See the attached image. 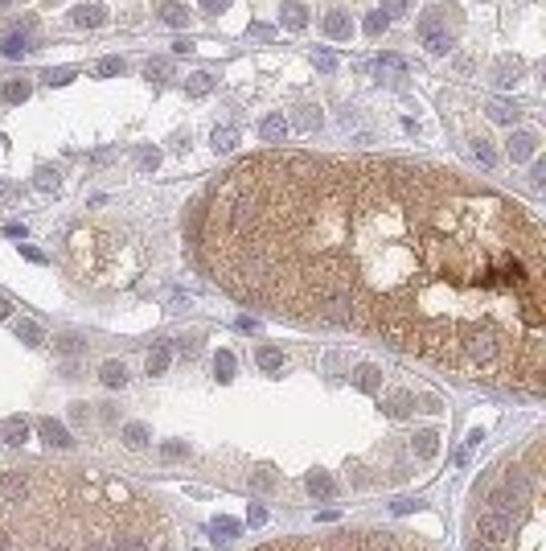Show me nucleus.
<instances>
[{"label": "nucleus", "instance_id": "41", "mask_svg": "<svg viewBox=\"0 0 546 551\" xmlns=\"http://www.w3.org/2000/svg\"><path fill=\"white\" fill-rule=\"evenodd\" d=\"M140 165H144V169H156V165H160V152H156V148H144V152H140Z\"/></svg>", "mask_w": 546, "mask_h": 551}, {"label": "nucleus", "instance_id": "9", "mask_svg": "<svg viewBox=\"0 0 546 551\" xmlns=\"http://www.w3.org/2000/svg\"><path fill=\"white\" fill-rule=\"evenodd\" d=\"M374 70H378V78H386V82H399V78H407V62H403L399 54H382V58L374 62Z\"/></svg>", "mask_w": 546, "mask_h": 551}, {"label": "nucleus", "instance_id": "46", "mask_svg": "<svg viewBox=\"0 0 546 551\" xmlns=\"http://www.w3.org/2000/svg\"><path fill=\"white\" fill-rule=\"evenodd\" d=\"M4 317H8V301L0 296V321H4Z\"/></svg>", "mask_w": 546, "mask_h": 551}, {"label": "nucleus", "instance_id": "12", "mask_svg": "<svg viewBox=\"0 0 546 551\" xmlns=\"http://www.w3.org/2000/svg\"><path fill=\"white\" fill-rule=\"evenodd\" d=\"M280 21H284L292 33H300V29L308 25V8H304V4H296V0H284V8H280Z\"/></svg>", "mask_w": 546, "mask_h": 551}, {"label": "nucleus", "instance_id": "5", "mask_svg": "<svg viewBox=\"0 0 546 551\" xmlns=\"http://www.w3.org/2000/svg\"><path fill=\"white\" fill-rule=\"evenodd\" d=\"M506 152H510L514 165H522V161H530V156L538 152V136H534V132H514V136L506 140Z\"/></svg>", "mask_w": 546, "mask_h": 551}, {"label": "nucleus", "instance_id": "1", "mask_svg": "<svg viewBox=\"0 0 546 551\" xmlns=\"http://www.w3.org/2000/svg\"><path fill=\"white\" fill-rule=\"evenodd\" d=\"M189 235L238 305L543 395V226L489 185L407 161L267 152L222 173Z\"/></svg>", "mask_w": 546, "mask_h": 551}, {"label": "nucleus", "instance_id": "18", "mask_svg": "<svg viewBox=\"0 0 546 551\" xmlns=\"http://www.w3.org/2000/svg\"><path fill=\"white\" fill-rule=\"evenodd\" d=\"M185 91H189L193 99H201V95H210V91H214V78H210L206 70H197V74H189V78H185Z\"/></svg>", "mask_w": 546, "mask_h": 551}, {"label": "nucleus", "instance_id": "17", "mask_svg": "<svg viewBox=\"0 0 546 551\" xmlns=\"http://www.w3.org/2000/svg\"><path fill=\"white\" fill-rule=\"evenodd\" d=\"M210 144H214L218 152H230V148L238 144V128H230V124H222V128H214V136H210Z\"/></svg>", "mask_w": 546, "mask_h": 551}, {"label": "nucleus", "instance_id": "45", "mask_svg": "<svg viewBox=\"0 0 546 551\" xmlns=\"http://www.w3.org/2000/svg\"><path fill=\"white\" fill-rule=\"evenodd\" d=\"M543 177H546V165H543V161H534V169H530V181H534V185H543Z\"/></svg>", "mask_w": 546, "mask_h": 551}, {"label": "nucleus", "instance_id": "28", "mask_svg": "<svg viewBox=\"0 0 546 551\" xmlns=\"http://www.w3.org/2000/svg\"><path fill=\"white\" fill-rule=\"evenodd\" d=\"M238 535V523L234 519H218L214 523V543H226V539H234Z\"/></svg>", "mask_w": 546, "mask_h": 551}, {"label": "nucleus", "instance_id": "39", "mask_svg": "<svg viewBox=\"0 0 546 551\" xmlns=\"http://www.w3.org/2000/svg\"><path fill=\"white\" fill-rule=\"evenodd\" d=\"M386 25H390V21H386L382 12H370V16H366V33H374V37H378V33H382Z\"/></svg>", "mask_w": 546, "mask_h": 551}, {"label": "nucleus", "instance_id": "30", "mask_svg": "<svg viewBox=\"0 0 546 551\" xmlns=\"http://www.w3.org/2000/svg\"><path fill=\"white\" fill-rule=\"evenodd\" d=\"M308 490H312L317 498H333V494H337V486H333L329 478H321V473H312V478H308Z\"/></svg>", "mask_w": 546, "mask_h": 551}, {"label": "nucleus", "instance_id": "43", "mask_svg": "<svg viewBox=\"0 0 546 551\" xmlns=\"http://www.w3.org/2000/svg\"><path fill=\"white\" fill-rule=\"evenodd\" d=\"M201 8H206V12H226L230 0H201Z\"/></svg>", "mask_w": 546, "mask_h": 551}, {"label": "nucleus", "instance_id": "2", "mask_svg": "<svg viewBox=\"0 0 546 551\" xmlns=\"http://www.w3.org/2000/svg\"><path fill=\"white\" fill-rule=\"evenodd\" d=\"M0 551H177V523L119 473L0 465Z\"/></svg>", "mask_w": 546, "mask_h": 551}, {"label": "nucleus", "instance_id": "27", "mask_svg": "<svg viewBox=\"0 0 546 551\" xmlns=\"http://www.w3.org/2000/svg\"><path fill=\"white\" fill-rule=\"evenodd\" d=\"M259 366H263V371H280V366H284V350L263 346V350H259Z\"/></svg>", "mask_w": 546, "mask_h": 551}, {"label": "nucleus", "instance_id": "23", "mask_svg": "<svg viewBox=\"0 0 546 551\" xmlns=\"http://www.w3.org/2000/svg\"><path fill=\"white\" fill-rule=\"evenodd\" d=\"M169 362H173L169 346H156V350L148 354V375H164V371H169Z\"/></svg>", "mask_w": 546, "mask_h": 551}, {"label": "nucleus", "instance_id": "42", "mask_svg": "<svg viewBox=\"0 0 546 551\" xmlns=\"http://www.w3.org/2000/svg\"><path fill=\"white\" fill-rule=\"evenodd\" d=\"M263 519H267V511H263V506H251V511H247V523H251V527H259Z\"/></svg>", "mask_w": 546, "mask_h": 551}, {"label": "nucleus", "instance_id": "38", "mask_svg": "<svg viewBox=\"0 0 546 551\" xmlns=\"http://www.w3.org/2000/svg\"><path fill=\"white\" fill-rule=\"evenodd\" d=\"M119 70H123V62H119V58H103V62L95 66V74H99V78H111V74H119Z\"/></svg>", "mask_w": 546, "mask_h": 551}, {"label": "nucleus", "instance_id": "47", "mask_svg": "<svg viewBox=\"0 0 546 551\" xmlns=\"http://www.w3.org/2000/svg\"><path fill=\"white\" fill-rule=\"evenodd\" d=\"M8 4H12V0H0V8H8Z\"/></svg>", "mask_w": 546, "mask_h": 551}, {"label": "nucleus", "instance_id": "19", "mask_svg": "<svg viewBox=\"0 0 546 551\" xmlns=\"http://www.w3.org/2000/svg\"><path fill=\"white\" fill-rule=\"evenodd\" d=\"M41 436H45L49 445H58V449H70V445H74V441L66 436V428H62V424H53V420H41Z\"/></svg>", "mask_w": 546, "mask_h": 551}, {"label": "nucleus", "instance_id": "13", "mask_svg": "<svg viewBox=\"0 0 546 551\" xmlns=\"http://www.w3.org/2000/svg\"><path fill=\"white\" fill-rule=\"evenodd\" d=\"M29 91H33V86H29L25 78H4V82H0V103H25Z\"/></svg>", "mask_w": 546, "mask_h": 551}, {"label": "nucleus", "instance_id": "15", "mask_svg": "<svg viewBox=\"0 0 546 551\" xmlns=\"http://www.w3.org/2000/svg\"><path fill=\"white\" fill-rule=\"evenodd\" d=\"M33 45H29V37H25V29H16V33H8L4 41H0V54L4 58H25Z\"/></svg>", "mask_w": 546, "mask_h": 551}, {"label": "nucleus", "instance_id": "7", "mask_svg": "<svg viewBox=\"0 0 546 551\" xmlns=\"http://www.w3.org/2000/svg\"><path fill=\"white\" fill-rule=\"evenodd\" d=\"M259 136H263L267 144H284V136H288V119H284L280 111L263 115V119H259Z\"/></svg>", "mask_w": 546, "mask_h": 551}, {"label": "nucleus", "instance_id": "21", "mask_svg": "<svg viewBox=\"0 0 546 551\" xmlns=\"http://www.w3.org/2000/svg\"><path fill=\"white\" fill-rule=\"evenodd\" d=\"M423 45H427V54H448V49L456 45V37H452V33H427Z\"/></svg>", "mask_w": 546, "mask_h": 551}, {"label": "nucleus", "instance_id": "37", "mask_svg": "<svg viewBox=\"0 0 546 551\" xmlns=\"http://www.w3.org/2000/svg\"><path fill=\"white\" fill-rule=\"evenodd\" d=\"M144 74H148V78H169V58H148Z\"/></svg>", "mask_w": 546, "mask_h": 551}, {"label": "nucleus", "instance_id": "6", "mask_svg": "<svg viewBox=\"0 0 546 551\" xmlns=\"http://www.w3.org/2000/svg\"><path fill=\"white\" fill-rule=\"evenodd\" d=\"M107 21V8L99 4V0H82L78 8H74V25H82V29H99Z\"/></svg>", "mask_w": 546, "mask_h": 551}, {"label": "nucleus", "instance_id": "3", "mask_svg": "<svg viewBox=\"0 0 546 551\" xmlns=\"http://www.w3.org/2000/svg\"><path fill=\"white\" fill-rule=\"evenodd\" d=\"M546 469L543 436H530L522 453L489 469L473 490V515L464 551H543L546 548Z\"/></svg>", "mask_w": 546, "mask_h": 551}, {"label": "nucleus", "instance_id": "14", "mask_svg": "<svg viewBox=\"0 0 546 551\" xmlns=\"http://www.w3.org/2000/svg\"><path fill=\"white\" fill-rule=\"evenodd\" d=\"M325 33H329L333 41H345V37L353 33V21H349L345 12H329V16H325Z\"/></svg>", "mask_w": 546, "mask_h": 551}, {"label": "nucleus", "instance_id": "36", "mask_svg": "<svg viewBox=\"0 0 546 551\" xmlns=\"http://www.w3.org/2000/svg\"><path fill=\"white\" fill-rule=\"evenodd\" d=\"M415 441H419V445H415V449H419V457H423V461H427V457H436V441H440V436H436V432H419V436H415Z\"/></svg>", "mask_w": 546, "mask_h": 551}, {"label": "nucleus", "instance_id": "34", "mask_svg": "<svg viewBox=\"0 0 546 551\" xmlns=\"http://www.w3.org/2000/svg\"><path fill=\"white\" fill-rule=\"evenodd\" d=\"M312 62H317V70H321V74L337 70V54H333V49H317V54H312Z\"/></svg>", "mask_w": 546, "mask_h": 551}, {"label": "nucleus", "instance_id": "31", "mask_svg": "<svg viewBox=\"0 0 546 551\" xmlns=\"http://www.w3.org/2000/svg\"><path fill=\"white\" fill-rule=\"evenodd\" d=\"M41 78H45L49 86H66V82H74V70H70V66H58V70H45Z\"/></svg>", "mask_w": 546, "mask_h": 551}, {"label": "nucleus", "instance_id": "8", "mask_svg": "<svg viewBox=\"0 0 546 551\" xmlns=\"http://www.w3.org/2000/svg\"><path fill=\"white\" fill-rule=\"evenodd\" d=\"M448 12H452V8H444V4L427 8V12L419 16V33H423V37H427V33H448Z\"/></svg>", "mask_w": 546, "mask_h": 551}, {"label": "nucleus", "instance_id": "16", "mask_svg": "<svg viewBox=\"0 0 546 551\" xmlns=\"http://www.w3.org/2000/svg\"><path fill=\"white\" fill-rule=\"evenodd\" d=\"M29 441V424L21 420V416H12V420H4V445H12V449H21Z\"/></svg>", "mask_w": 546, "mask_h": 551}, {"label": "nucleus", "instance_id": "11", "mask_svg": "<svg viewBox=\"0 0 546 551\" xmlns=\"http://www.w3.org/2000/svg\"><path fill=\"white\" fill-rule=\"evenodd\" d=\"M160 21L173 25V29L189 25V4H185V0H164V4H160Z\"/></svg>", "mask_w": 546, "mask_h": 551}, {"label": "nucleus", "instance_id": "33", "mask_svg": "<svg viewBox=\"0 0 546 551\" xmlns=\"http://www.w3.org/2000/svg\"><path fill=\"white\" fill-rule=\"evenodd\" d=\"M411 4H415V0H382V8H378V12L390 21V16H403V12H411Z\"/></svg>", "mask_w": 546, "mask_h": 551}, {"label": "nucleus", "instance_id": "20", "mask_svg": "<svg viewBox=\"0 0 546 551\" xmlns=\"http://www.w3.org/2000/svg\"><path fill=\"white\" fill-rule=\"evenodd\" d=\"M99 379H103L107 387H123V383H127V371H123V362H103Z\"/></svg>", "mask_w": 546, "mask_h": 551}, {"label": "nucleus", "instance_id": "29", "mask_svg": "<svg viewBox=\"0 0 546 551\" xmlns=\"http://www.w3.org/2000/svg\"><path fill=\"white\" fill-rule=\"evenodd\" d=\"M123 436H127V449H144V445H148V428H144V424H127Z\"/></svg>", "mask_w": 546, "mask_h": 551}, {"label": "nucleus", "instance_id": "44", "mask_svg": "<svg viewBox=\"0 0 546 551\" xmlns=\"http://www.w3.org/2000/svg\"><path fill=\"white\" fill-rule=\"evenodd\" d=\"M193 49H197V45H193L189 37H181V41H173V54H193Z\"/></svg>", "mask_w": 546, "mask_h": 551}, {"label": "nucleus", "instance_id": "32", "mask_svg": "<svg viewBox=\"0 0 546 551\" xmlns=\"http://www.w3.org/2000/svg\"><path fill=\"white\" fill-rule=\"evenodd\" d=\"M358 387L362 391H378V366H358Z\"/></svg>", "mask_w": 546, "mask_h": 551}, {"label": "nucleus", "instance_id": "10", "mask_svg": "<svg viewBox=\"0 0 546 551\" xmlns=\"http://www.w3.org/2000/svg\"><path fill=\"white\" fill-rule=\"evenodd\" d=\"M489 78H493L497 86H514V82L522 78V62H510V58H501V62H493Z\"/></svg>", "mask_w": 546, "mask_h": 551}, {"label": "nucleus", "instance_id": "35", "mask_svg": "<svg viewBox=\"0 0 546 551\" xmlns=\"http://www.w3.org/2000/svg\"><path fill=\"white\" fill-rule=\"evenodd\" d=\"M296 124H300V128H308V132H312V128H321V107H300Z\"/></svg>", "mask_w": 546, "mask_h": 551}, {"label": "nucleus", "instance_id": "25", "mask_svg": "<svg viewBox=\"0 0 546 551\" xmlns=\"http://www.w3.org/2000/svg\"><path fill=\"white\" fill-rule=\"evenodd\" d=\"M16 338H21L25 346H41V342H45L41 325H33V321H21V325H16Z\"/></svg>", "mask_w": 546, "mask_h": 551}, {"label": "nucleus", "instance_id": "26", "mask_svg": "<svg viewBox=\"0 0 546 551\" xmlns=\"http://www.w3.org/2000/svg\"><path fill=\"white\" fill-rule=\"evenodd\" d=\"M214 371H218L222 383L234 379V354H230V350H218V354H214Z\"/></svg>", "mask_w": 546, "mask_h": 551}, {"label": "nucleus", "instance_id": "4", "mask_svg": "<svg viewBox=\"0 0 546 551\" xmlns=\"http://www.w3.org/2000/svg\"><path fill=\"white\" fill-rule=\"evenodd\" d=\"M251 551H440L419 535L407 531H382V527H345V531H325V535H288L271 539Z\"/></svg>", "mask_w": 546, "mask_h": 551}, {"label": "nucleus", "instance_id": "22", "mask_svg": "<svg viewBox=\"0 0 546 551\" xmlns=\"http://www.w3.org/2000/svg\"><path fill=\"white\" fill-rule=\"evenodd\" d=\"M473 152H477L481 169H493V165H497V152H493V144H489L485 136H477V140H473Z\"/></svg>", "mask_w": 546, "mask_h": 551}, {"label": "nucleus", "instance_id": "40", "mask_svg": "<svg viewBox=\"0 0 546 551\" xmlns=\"http://www.w3.org/2000/svg\"><path fill=\"white\" fill-rule=\"evenodd\" d=\"M37 189H58V173L53 169H37Z\"/></svg>", "mask_w": 546, "mask_h": 551}, {"label": "nucleus", "instance_id": "24", "mask_svg": "<svg viewBox=\"0 0 546 551\" xmlns=\"http://www.w3.org/2000/svg\"><path fill=\"white\" fill-rule=\"evenodd\" d=\"M489 115H493L497 124H514V119H518V107H514V103H501V99H493V103H489Z\"/></svg>", "mask_w": 546, "mask_h": 551}, {"label": "nucleus", "instance_id": "48", "mask_svg": "<svg viewBox=\"0 0 546 551\" xmlns=\"http://www.w3.org/2000/svg\"><path fill=\"white\" fill-rule=\"evenodd\" d=\"M49 4H62V0H49Z\"/></svg>", "mask_w": 546, "mask_h": 551}]
</instances>
